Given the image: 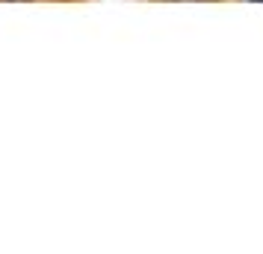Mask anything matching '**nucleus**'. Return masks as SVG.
<instances>
[{"instance_id": "f03ea898", "label": "nucleus", "mask_w": 263, "mask_h": 254, "mask_svg": "<svg viewBox=\"0 0 263 254\" xmlns=\"http://www.w3.org/2000/svg\"><path fill=\"white\" fill-rule=\"evenodd\" d=\"M0 3H21V0H0Z\"/></svg>"}, {"instance_id": "f257e3e1", "label": "nucleus", "mask_w": 263, "mask_h": 254, "mask_svg": "<svg viewBox=\"0 0 263 254\" xmlns=\"http://www.w3.org/2000/svg\"><path fill=\"white\" fill-rule=\"evenodd\" d=\"M157 3H204V0H157Z\"/></svg>"}, {"instance_id": "7ed1b4c3", "label": "nucleus", "mask_w": 263, "mask_h": 254, "mask_svg": "<svg viewBox=\"0 0 263 254\" xmlns=\"http://www.w3.org/2000/svg\"><path fill=\"white\" fill-rule=\"evenodd\" d=\"M249 3H263V0H249Z\"/></svg>"}]
</instances>
